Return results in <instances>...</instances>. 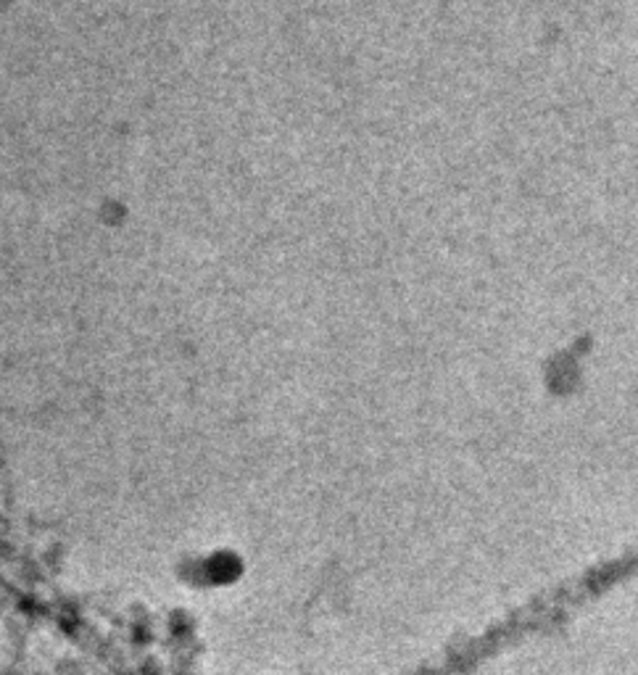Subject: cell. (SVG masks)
<instances>
[{
  "label": "cell",
  "mask_w": 638,
  "mask_h": 675,
  "mask_svg": "<svg viewBox=\"0 0 638 675\" xmlns=\"http://www.w3.org/2000/svg\"><path fill=\"white\" fill-rule=\"evenodd\" d=\"M232 557L227 552H208L195 554V557L185 559L182 565V580L193 589H206V586H222L230 580Z\"/></svg>",
  "instance_id": "cell-1"
}]
</instances>
